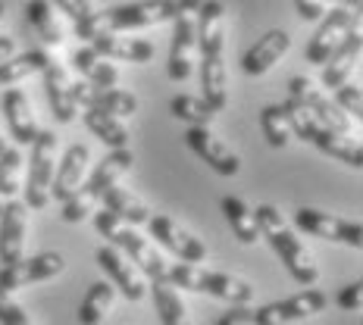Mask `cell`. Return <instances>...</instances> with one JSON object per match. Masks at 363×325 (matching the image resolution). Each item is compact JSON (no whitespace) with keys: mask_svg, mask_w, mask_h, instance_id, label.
Masks as SVG:
<instances>
[{"mask_svg":"<svg viewBox=\"0 0 363 325\" xmlns=\"http://www.w3.org/2000/svg\"><path fill=\"white\" fill-rule=\"evenodd\" d=\"M201 16L194 22V41L201 50V88L203 101L216 113L229 107V75H225L223 59V25H225V6L219 0H203Z\"/></svg>","mask_w":363,"mask_h":325,"instance_id":"cell-1","label":"cell"},{"mask_svg":"<svg viewBox=\"0 0 363 325\" xmlns=\"http://www.w3.org/2000/svg\"><path fill=\"white\" fill-rule=\"evenodd\" d=\"M254 219H257V229H260V238L269 241L272 253H276L279 263L289 269V275L298 285H304V288H313V285L320 282V266L313 263V256H310V251L304 247V241L285 225L282 213H279L272 203H260V207L254 210Z\"/></svg>","mask_w":363,"mask_h":325,"instance_id":"cell-2","label":"cell"},{"mask_svg":"<svg viewBox=\"0 0 363 325\" xmlns=\"http://www.w3.org/2000/svg\"><path fill=\"white\" fill-rule=\"evenodd\" d=\"M166 282L172 288H185L194 294H210L216 300H225L229 307H241L254 300V285L245 282L238 275L229 272H216V269H203L198 263H176L166 269Z\"/></svg>","mask_w":363,"mask_h":325,"instance_id":"cell-3","label":"cell"},{"mask_svg":"<svg viewBox=\"0 0 363 325\" xmlns=\"http://www.w3.org/2000/svg\"><path fill=\"white\" fill-rule=\"evenodd\" d=\"M132 163H135V156H132V150L128 147L110 150V154L97 163V169L79 185V191L63 203V222L75 225V222H82V219H88L97 210V203L104 200V194H107L110 188L116 185L128 169H132Z\"/></svg>","mask_w":363,"mask_h":325,"instance_id":"cell-4","label":"cell"},{"mask_svg":"<svg viewBox=\"0 0 363 325\" xmlns=\"http://www.w3.org/2000/svg\"><path fill=\"white\" fill-rule=\"evenodd\" d=\"M282 110H285V116H289L291 135H298L301 141H307L310 147H316L320 154L332 156V160L351 166V169H363V147L351 138V135H338V132H332V128L320 125L301 103H294V101L282 103Z\"/></svg>","mask_w":363,"mask_h":325,"instance_id":"cell-5","label":"cell"},{"mask_svg":"<svg viewBox=\"0 0 363 325\" xmlns=\"http://www.w3.org/2000/svg\"><path fill=\"white\" fill-rule=\"evenodd\" d=\"M94 229L101 232L116 251H123V256L138 266L141 275H147L150 282H166V269L169 266H166V260L154 251V244H150L147 238H141L135 229H125L110 210H94Z\"/></svg>","mask_w":363,"mask_h":325,"instance_id":"cell-6","label":"cell"},{"mask_svg":"<svg viewBox=\"0 0 363 325\" xmlns=\"http://www.w3.org/2000/svg\"><path fill=\"white\" fill-rule=\"evenodd\" d=\"M28 154V178L22 185L26 207L44 210L50 203V181H54V163H57V135L48 128H38Z\"/></svg>","mask_w":363,"mask_h":325,"instance_id":"cell-7","label":"cell"},{"mask_svg":"<svg viewBox=\"0 0 363 325\" xmlns=\"http://www.w3.org/2000/svg\"><path fill=\"white\" fill-rule=\"evenodd\" d=\"M179 13L176 0H138V4H119L110 10L97 13V28L101 32H132V28H147L172 22Z\"/></svg>","mask_w":363,"mask_h":325,"instance_id":"cell-8","label":"cell"},{"mask_svg":"<svg viewBox=\"0 0 363 325\" xmlns=\"http://www.w3.org/2000/svg\"><path fill=\"white\" fill-rule=\"evenodd\" d=\"M360 28V13L345 10V6H332L326 16L320 19V28L310 38V44L304 47V59L313 66H323L329 59V54L345 41V35L357 32Z\"/></svg>","mask_w":363,"mask_h":325,"instance_id":"cell-9","label":"cell"},{"mask_svg":"<svg viewBox=\"0 0 363 325\" xmlns=\"http://www.w3.org/2000/svg\"><path fill=\"white\" fill-rule=\"evenodd\" d=\"M294 225H298L301 232H307V235H313V238L335 241V244L354 247V251L363 247V225L360 222H347V219L323 213V210L301 207L298 213H294Z\"/></svg>","mask_w":363,"mask_h":325,"instance_id":"cell-10","label":"cell"},{"mask_svg":"<svg viewBox=\"0 0 363 325\" xmlns=\"http://www.w3.org/2000/svg\"><path fill=\"white\" fill-rule=\"evenodd\" d=\"M326 307H329L326 294L316 288H307L289 300H276V304L254 309V325H294V322H304L310 316L323 313Z\"/></svg>","mask_w":363,"mask_h":325,"instance_id":"cell-11","label":"cell"},{"mask_svg":"<svg viewBox=\"0 0 363 325\" xmlns=\"http://www.w3.org/2000/svg\"><path fill=\"white\" fill-rule=\"evenodd\" d=\"M66 269V260L63 253H38V256H22L19 263H10V266L0 269V288L4 291H22L28 285H38V282H50L57 278L60 272Z\"/></svg>","mask_w":363,"mask_h":325,"instance_id":"cell-12","label":"cell"},{"mask_svg":"<svg viewBox=\"0 0 363 325\" xmlns=\"http://www.w3.org/2000/svg\"><path fill=\"white\" fill-rule=\"evenodd\" d=\"M289 91H291V101L301 103V107H304L320 125H326V128H332V132H338V135H351L354 122L335 107V101H329V97L323 94V91L316 88L310 79H304V75L291 79Z\"/></svg>","mask_w":363,"mask_h":325,"instance_id":"cell-13","label":"cell"},{"mask_svg":"<svg viewBox=\"0 0 363 325\" xmlns=\"http://www.w3.org/2000/svg\"><path fill=\"white\" fill-rule=\"evenodd\" d=\"M145 225L150 229V238L160 241L166 251H172L182 263H203V260H207V244H203L201 238H194L191 232L182 229L172 216L150 213V219Z\"/></svg>","mask_w":363,"mask_h":325,"instance_id":"cell-14","label":"cell"},{"mask_svg":"<svg viewBox=\"0 0 363 325\" xmlns=\"http://www.w3.org/2000/svg\"><path fill=\"white\" fill-rule=\"evenodd\" d=\"M94 260H97V266L104 269V275L110 278L113 288L123 291L125 300H132V304H141V300L147 297V282H145V275L138 272V266H135V263L125 260L123 251H116L113 244H107V247H101V251L94 253Z\"/></svg>","mask_w":363,"mask_h":325,"instance_id":"cell-15","label":"cell"},{"mask_svg":"<svg viewBox=\"0 0 363 325\" xmlns=\"http://www.w3.org/2000/svg\"><path fill=\"white\" fill-rule=\"evenodd\" d=\"M72 97L79 107L110 113V116H116V119H125V116L138 113V97L123 88H94V85H88V81H72Z\"/></svg>","mask_w":363,"mask_h":325,"instance_id":"cell-16","label":"cell"},{"mask_svg":"<svg viewBox=\"0 0 363 325\" xmlns=\"http://www.w3.org/2000/svg\"><path fill=\"white\" fill-rule=\"evenodd\" d=\"M185 144L191 147L194 154H198L201 160L216 172V176H225V178L238 176V169H241L238 154H235V150H229V144H223V141H219L216 135L210 132V128L191 125V128L185 132Z\"/></svg>","mask_w":363,"mask_h":325,"instance_id":"cell-17","label":"cell"},{"mask_svg":"<svg viewBox=\"0 0 363 325\" xmlns=\"http://www.w3.org/2000/svg\"><path fill=\"white\" fill-rule=\"evenodd\" d=\"M194 16L191 13H176L172 19V44H169V63H166V75L172 81H188L194 72Z\"/></svg>","mask_w":363,"mask_h":325,"instance_id":"cell-18","label":"cell"},{"mask_svg":"<svg viewBox=\"0 0 363 325\" xmlns=\"http://www.w3.org/2000/svg\"><path fill=\"white\" fill-rule=\"evenodd\" d=\"M26 232H28V207L22 200L4 203V213H0V263L4 266L22 260Z\"/></svg>","mask_w":363,"mask_h":325,"instance_id":"cell-19","label":"cell"},{"mask_svg":"<svg viewBox=\"0 0 363 325\" xmlns=\"http://www.w3.org/2000/svg\"><path fill=\"white\" fill-rule=\"evenodd\" d=\"M44 91H48V103L50 110H54V119L63 125L75 122V116H79V103H75L72 97V79L69 72H66V66H60L54 57L44 63Z\"/></svg>","mask_w":363,"mask_h":325,"instance_id":"cell-20","label":"cell"},{"mask_svg":"<svg viewBox=\"0 0 363 325\" xmlns=\"http://www.w3.org/2000/svg\"><path fill=\"white\" fill-rule=\"evenodd\" d=\"M88 163H91V147L88 144H72L63 154V160L54 169V181H50V200L66 203L79 191V185L88 176Z\"/></svg>","mask_w":363,"mask_h":325,"instance_id":"cell-21","label":"cell"},{"mask_svg":"<svg viewBox=\"0 0 363 325\" xmlns=\"http://www.w3.org/2000/svg\"><path fill=\"white\" fill-rule=\"evenodd\" d=\"M289 50H291V35L282 32V28H272L241 57V69H245V75H267Z\"/></svg>","mask_w":363,"mask_h":325,"instance_id":"cell-22","label":"cell"},{"mask_svg":"<svg viewBox=\"0 0 363 325\" xmlns=\"http://www.w3.org/2000/svg\"><path fill=\"white\" fill-rule=\"evenodd\" d=\"M88 44L91 50H97L107 59H128V63H150L154 59V44L147 38H123L119 32H101Z\"/></svg>","mask_w":363,"mask_h":325,"instance_id":"cell-23","label":"cell"},{"mask_svg":"<svg viewBox=\"0 0 363 325\" xmlns=\"http://www.w3.org/2000/svg\"><path fill=\"white\" fill-rule=\"evenodd\" d=\"M360 50H363V38H360V28H357V32L345 35V41L338 44V47L329 54L326 63H323V75H320L323 88H332V91H335L338 85H345V81L351 79L354 66H357Z\"/></svg>","mask_w":363,"mask_h":325,"instance_id":"cell-24","label":"cell"},{"mask_svg":"<svg viewBox=\"0 0 363 325\" xmlns=\"http://www.w3.org/2000/svg\"><path fill=\"white\" fill-rule=\"evenodd\" d=\"M0 110H4L6 125H10V135L16 138V144H32L38 135V122H35L28 97L19 88H10L4 94V101H0Z\"/></svg>","mask_w":363,"mask_h":325,"instance_id":"cell-25","label":"cell"},{"mask_svg":"<svg viewBox=\"0 0 363 325\" xmlns=\"http://www.w3.org/2000/svg\"><path fill=\"white\" fill-rule=\"evenodd\" d=\"M72 66L85 75V81L88 85H94V88H116L119 85V69L110 63L107 57H101L97 50H91V47L75 50Z\"/></svg>","mask_w":363,"mask_h":325,"instance_id":"cell-26","label":"cell"},{"mask_svg":"<svg viewBox=\"0 0 363 325\" xmlns=\"http://www.w3.org/2000/svg\"><path fill=\"white\" fill-rule=\"evenodd\" d=\"M104 210H110L113 216L119 219V222H128V225H145L150 219V210L147 203L138 198V194H132L128 188L123 185H113L107 194H104Z\"/></svg>","mask_w":363,"mask_h":325,"instance_id":"cell-27","label":"cell"},{"mask_svg":"<svg viewBox=\"0 0 363 325\" xmlns=\"http://www.w3.org/2000/svg\"><path fill=\"white\" fill-rule=\"evenodd\" d=\"M219 210H223L225 222H229L232 235H235L245 247H251L260 241V229H257V219H254V210L247 207L241 198H223L219 200Z\"/></svg>","mask_w":363,"mask_h":325,"instance_id":"cell-28","label":"cell"},{"mask_svg":"<svg viewBox=\"0 0 363 325\" xmlns=\"http://www.w3.org/2000/svg\"><path fill=\"white\" fill-rule=\"evenodd\" d=\"M147 291H150V297H154V307H157V313H160L163 325H191L185 300L179 297V291L172 288L169 282H150Z\"/></svg>","mask_w":363,"mask_h":325,"instance_id":"cell-29","label":"cell"},{"mask_svg":"<svg viewBox=\"0 0 363 325\" xmlns=\"http://www.w3.org/2000/svg\"><path fill=\"white\" fill-rule=\"evenodd\" d=\"M26 19H28V25L35 28L38 38H41L44 44H54V47H60V44L66 41L63 25H60L54 6H50L48 0H28V4H26Z\"/></svg>","mask_w":363,"mask_h":325,"instance_id":"cell-30","label":"cell"},{"mask_svg":"<svg viewBox=\"0 0 363 325\" xmlns=\"http://www.w3.org/2000/svg\"><path fill=\"white\" fill-rule=\"evenodd\" d=\"M113 300H116V288L110 282H94L79 304V325H101L113 309Z\"/></svg>","mask_w":363,"mask_h":325,"instance_id":"cell-31","label":"cell"},{"mask_svg":"<svg viewBox=\"0 0 363 325\" xmlns=\"http://www.w3.org/2000/svg\"><path fill=\"white\" fill-rule=\"evenodd\" d=\"M85 125L97 138L104 141L110 150H123L128 147V128L123 125V119L110 116V113H101V110H85Z\"/></svg>","mask_w":363,"mask_h":325,"instance_id":"cell-32","label":"cell"},{"mask_svg":"<svg viewBox=\"0 0 363 325\" xmlns=\"http://www.w3.org/2000/svg\"><path fill=\"white\" fill-rule=\"evenodd\" d=\"M169 113L176 119H182V122H188V128L191 125L210 128V122H213V116H216V110L210 107L203 97H194V94H176L169 101Z\"/></svg>","mask_w":363,"mask_h":325,"instance_id":"cell-33","label":"cell"},{"mask_svg":"<svg viewBox=\"0 0 363 325\" xmlns=\"http://www.w3.org/2000/svg\"><path fill=\"white\" fill-rule=\"evenodd\" d=\"M48 59H50V54H44V50H28V54L13 57V59H6V63H0V88L16 85V81L28 79L32 72H41Z\"/></svg>","mask_w":363,"mask_h":325,"instance_id":"cell-34","label":"cell"},{"mask_svg":"<svg viewBox=\"0 0 363 325\" xmlns=\"http://www.w3.org/2000/svg\"><path fill=\"white\" fill-rule=\"evenodd\" d=\"M260 128H263V138H267L269 147H276V150L289 147L291 128H289V116H285L282 103H269V107H263V113H260Z\"/></svg>","mask_w":363,"mask_h":325,"instance_id":"cell-35","label":"cell"},{"mask_svg":"<svg viewBox=\"0 0 363 325\" xmlns=\"http://www.w3.org/2000/svg\"><path fill=\"white\" fill-rule=\"evenodd\" d=\"M54 4L75 22V32H79V38L91 41L94 35H101V28H97V10H94V4H91V0H54Z\"/></svg>","mask_w":363,"mask_h":325,"instance_id":"cell-36","label":"cell"},{"mask_svg":"<svg viewBox=\"0 0 363 325\" xmlns=\"http://www.w3.org/2000/svg\"><path fill=\"white\" fill-rule=\"evenodd\" d=\"M19 191H22V154L19 147H4V154H0V194L13 200Z\"/></svg>","mask_w":363,"mask_h":325,"instance_id":"cell-37","label":"cell"},{"mask_svg":"<svg viewBox=\"0 0 363 325\" xmlns=\"http://www.w3.org/2000/svg\"><path fill=\"white\" fill-rule=\"evenodd\" d=\"M335 107L342 110L347 119L360 122L363 119V91H360V85H351V81L338 85L335 88Z\"/></svg>","mask_w":363,"mask_h":325,"instance_id":"cell-38","label":"cell"},{"mask_svg":"<svg viewBox=\"0 0 363 325\" xmlns=\"http://www.w3.org/2000/svg\"><path fill=\"white\" fill-rule=\"evenodd\" d=\"M0 325H32L28 313L13 300V294L4 288H0Z\"/></svg>","mask_w":363,"mask_h":325,"instance_id":"cell-39","label":"cell"},{"mask_svg":"<svg viewBox=\"0 0 363 325\" xmlns=\"http://www.w3.org/2000/svg\"><path fill=\"white\" fill-rule=\"evenodd\" d=\"M338 307H342L345 313H360L363 309V282L360 278L338 291Z\"/></svg>","mask_w":363,"mask_h":325,"instance_id":"cell-40","label":"cell"},{"mask_svg":"<svg viewBox=\"0 0 363 325\" xmlns=\"http://www.w3.org/2000/svg\"><path fill=\"white\" fill-rule=\"evenodd\" d=\"M216 325H254V309L247 307V304L229 307L223 316H219V322H216Z\"/></svg>","mask_w":363,"mask_h":325,"instance_id":"cell-41","label":"cell"},{"mask_svg":"<svg viewBox=\"0 0 363 325\" xmlns=\"http://www.w3.org/2000/svg\"><path fill=\"white\" fill-rule=\"evenodd\" d=\"M294 6H298V16L307 22H320L326 16V4L323 0H294Z\"/></svg>","mask_w":363,"mask_h":325,"instance_id":"cell-42","label":"cell"},{"mask_svg":"<svg viewBox=\"0 0 363 325\" xmlns=\"http://www.w3.org/2000/svg\"><path fill=\"white\" fill-rule=\"evenodd\" d=\"M13 57H16V41L10 35H0V63H6Z\"/></svg>","mask_w":363,"mask_h":325,"instance_id":"cell-43","label":"cell"},{"mask_svg":"<svg viewBox=\"0 0 363 325\" xmlns=\"http://www.w3.org/2000/svg\"><path fill=\"white\" fill-rule=\"evenodd\" d=\"M201 4H203V0H176L179 13H198V10H201Z\"/></svg>","mask_w":363,"mask_h":325,"instance_id":"cell-44","label":"cell"},{"mask_svg":"<svg viewBox=\"0 0 363 325\" xmlns=\"http://www.w3.org/2000/svg\"><path fill=\"white\" fill-rule=\"evenodd\" d=\"M323 4H335V6H345V10H354V13H360L363 0H323Z\"/></svg>","mask_w":363,"mask_h":325,"instance_id":"cell-45","label":"cell"},{"mask_svg":"<svg viewBox=\"0 0 363 325\" xmlns=\"http://www.w3.org/2000/svg\"><path fill=\"white\" fill-rule=\"evenodd\" d=\"M0 19H4V0H0Z\"/></svg>","mask_w":363,"mask_h":325,"instance_id":"cell-46","label":"cell"},{"mask_svg":"<svg viewBox=\"0 0 363 325\" xmlns=\"http://www.w3.org/2000/svg\"><path fill=\"white\" fill-rule=\"evenodd\" d=\"M4 147H6V144H4V138H0V154H4Z\"/></svg>","mask_w":363,"mask_h":325,"instance_id":"cell-47","label":"cell"},{"mask_svg":"<svg viewBox=\"0 0 363 325\" xmlns=\"http://www.w3.org/2000/svg\"><path fill=\"white\" fill-rule=\"evenodd\" d=\"M0 213H4V203H0Z\"/></svg>","mask_w":363,"mask_h":325,"instance_id":"cell-48","label":"cell"}]
</instances>
